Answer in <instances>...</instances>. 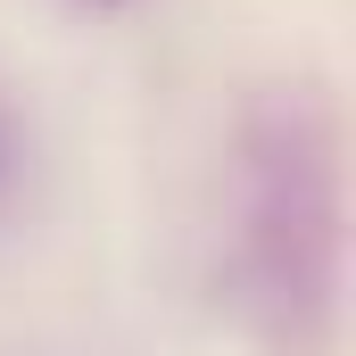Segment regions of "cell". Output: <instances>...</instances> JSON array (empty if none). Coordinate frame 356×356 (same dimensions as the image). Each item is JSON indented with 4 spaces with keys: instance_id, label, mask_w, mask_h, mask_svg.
<instances>
[{
    "instance_id": "obj_1",
    "label": "cell",
    "mask_w": 356,
    "mask_h": 356,
    "mask_svg": "<svg viewBox=\"0 0 356 356\" xmlns=\"http://www.w3.org/2000/svg\"><path fill=\"white\" fill-rule=\"evenodd\" d=\"M241 273L290 340L340 290V124L315 91H273L241 141Z\"/></svg>"
},
{
    "instance_id": "obj_2",
    "label": "cell",
    "mask_w": 356,
    "mask_h": 356,
    "mask_svg": "<svg viewBox=\"0 0 356 356\" xmlns=\"http://www.w3.org/2000/svg\"><path fill=\"white\" fill-rule=\"evenodd\" d=\"M8 166H17V158H8V124H0V191H8Z\"/></svg>"
}]
</instances>
